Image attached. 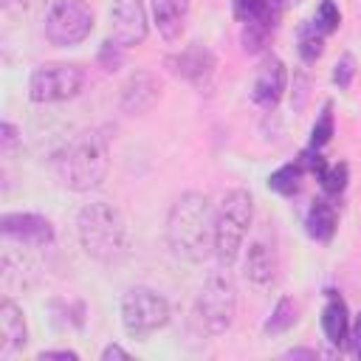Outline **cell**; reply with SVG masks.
I'll return each mask as SVG.
<instances>
[{
    "label": "cell",
    "mask_w": 361,
    "mask_h": 361,
    "mask_svg": "<svg viewBox=\"0 0 361 361\" xmlns=\"http://www.w3.org/2000/svg\"><path fill=\"white\" fill-rule=\"evenodd\" d=\"M166 243L175 257L203 262L214 254V209L203 192H183L166 214Z\"/></svg>",
    "instance_id": "6da1fadb"
},
{
    "label": "cell",
    "mask_w": 361,
    "mask_h": 361,
    "mask_svg": "<svg viewBox=\"0 0 361 361\" xmlns=\"http://www.w3.org/2000/svg\"><path fill=\"white\" fill-rule=\"evenodd\" d=\"M76 237L90 259L99 265H118L130 257V228L124 214L107 203L96 200L79 209L76 214Z\"/></svg>",
    "instance_id": "7a4b0ae2"
},
{
    "label": "cell",
    "mask_w": 361,
    "mask_h": 361,
    "mask_svg": "<svg viewBox=\"0 0 361 361\" xmlns=\"http://www.w3.org/2000/svg\"><path fill=\"white\" fill-rule=\"evenodd\" d=\"M107 169H110L107 138L99 135L96 130L79 133L56 155V175L73 192H90L102 186V180L107 178Z\"/></svg>",
    "instance_id": "3957f363"
},
{
    "label": "cell",
    "mask_w": 361,
    "mask_h": 361,
    "mask_svg": "<svg viewBox=\"0 0 361 361\" xmlns=\"http://www.w3.org/2000/svg\"><path fill=\"white\" fill-rule=\"evenodd\" d=\"M254 220V197L248 189H231L223 195L214 212V257L220 268H231L240 257L243 240Z\"/></svg>",
    "instance_id": "277c9868"
},
{
    "label": "cell",
    "mask_w": 361,
    "mask_h": 361,
    "mask_svg": "<svg viewBox=\"0 0 361 361\" xmlns=\"http://www.w3.org/2000/svg\"><path fill=\"white\" fill-rule=\"evenodd\" d=\"M192 313H195V322L200 324L203 333L223 336L231 327L234 316H237V288H234L231 276L212 274L203 282V288H200V293L195 299Z\"/></svg>",
    "instance_id": "5b68a950"
},
{
    "label": "cell",
    "mask_w": 361,
    "mask_h": 361,
    "mask_svg": "<svg viewBox=\"0 0 361 361\" xmlns=\"http://www.w3.org/2000/svg\"><path fill=\"white\" fill-rule=\"evenodd\" d=\"M169 322V302L152 288H130L121 296V327L130 338H147Z\"/></svg>",
    "instance_id": "8992f818"
},
{
    "label": "cell",
    "mask_w": 361,
    "mask_h": 361,
    "mask_svg": "<svg viewBox=\"0 0 361 361\" xmlns=\"http://www.w3.org/2000/svg\"><path fill=\"white\" fill-rule=\"evenodd\" d=\"M45 39L56 48L79 45L93 31V8L87 0H54L45 11Z\"/></svg>",
    "instance_id": "52a82bcc"
},
{
    "label": "cell",
    "mask_w": 361,
    "mask_h": 361,
    "mask_svg": "<svg viewBox=\"0 0 361 361\" xmlns=\"http://www.w3.org/2000/svg\"><path fill=\"white\" fill-rule=\"evenodd\" d=\"M85 85V71L76 62H42L28 76V99L34 104H54L73 99Z\"/></svg>",
    "instance_id": "ba28073f"
},
{
    "label": "cell",
    "mask_w": 361,
    "mask_h": 361,
    "mask_svg": "<svg viewBox=\"0 0 361 361\" xmlns=\"http://www.w3.org/2000/svg\"><path fill=\"white\" fill-rule=\"evenodd\" d=\"M166 68H169L172 76L189 82L192 87L209 90V87H212V79H214L217 59H214V54H212L206 45L192 42V45H186V48L178 51V54H169V56H166Z\"/></svg>",
    "instance_id": "9c48e42d"
},
{
    "label": "cell",
    "mask_w": 361,
    "mask_h": 361,
    "mask_svg": "<svg viewBox=\"0 0 361 361\" xmlns=\"http://www.w3.org/2000/svg\"><path fill=\"white\" fill-rule=\"evenodd\" d=\"M0 231L6 240H17L23 245H34V248H45L54 243L56 231L54 223L37 212H8L0 217Z\"/></svg>",
    "instance_id": "30bf717a"
},
{
    "label": "cell",
    "mask_w": 361,
    "mask_h": 361,
    "mask_svg": "<svg viewBox=\"0 0 361 361\" xmlns=\"http://www.w3.org/2000/svg\"><path fill=\"white\" fill-rule=\"evenodd\" d=\"M110 23H113V39H118L124 48H133L147 39L149 20L141 0H113Z\"/></svg>",
    "instance_id": "8fae6325"
},
{
    "label": "cell",
    "mask_w": 361,
    "mask_h": 361,
    "mask_svg": "<svg viewBox=\"0 0 361 361\" xmlns=\"http://www.w3.org/2000/svg\"><path fill=\"white\" fill-rule=\"evenodd\" d=\"M285 87H288V68L279 56H265V62L259 65L257 76H254V85H251V99L254 104L271 110L282 102L285 96Z\"/></svg>",
    "instance_id": "7c38bea8"
},
{
    "label": "cell",
    "mask_w": 361,
    "mask_h": 361,
    "mask_svg": "<svg viewBox=\"0 0 361 361\" xmlns=\"http://www.w3.org/2000/svg\"><path fill=\"white\" fill-rule=\"evenodd\" d=\"M161 96V85H158V76L149 73V71H135L127 76V82L121 85V96H118V104L124 113L130 116H141L147 113Z\"/></svg>",
    "instance_id": "4fadbf2b"
},
{
    "label": "cell",
    "mask_w": 361,
    "mask_h": 361,
    "mask_svg": "<svg viewBox=\"0 0 361 361\" xmlns=\"http://www.w3.org/2000/svg\"><path fill=\"white\" fill-rule=\"evenodd\" d=\"M243 274L251 285L257 288H271L279 276V257L274 251V245H268L265 240H254L245 248V259H243Z\"/></svg>",
    "instance_id": "5bb4252c"
},
{
    "label": "cell",
    "mask_w": 361,
    "mask_h": 361,
    "mask_svg": "<svg viewBox=\"0 0 361 361\" xmlns=\"http://www.w3.org/2000/svg\"><path fill=\"white\" fill-rule=\"evenodd\" d=\"M350 327H353V319H350L347 302L336 290H327V299H324V307H322V330H324V338L336 350H347L350 347Z\"/></svg>",
    "instance_id": "9a60e30c"
},
{
    "label": "cell",
    "mask_w": 361,
    "mask_h": 361,
    "mask_svg": "<svg viewBox=\"0 0 361 361\" xmlns=\"http://www.w3.org/2000/svg\"><path fill=\"white\" fill-rule=\"evenodd\" d=\"M28 341V327L23 319V310L11 302L3 299L0 305V358L8 361L14 353H20Z\"/></svg>",
    "instance_id": "2e32d148"
},
{
    "label": "cell",
    "mask_w": 361,
    "mask_h": 361,
    "mask_svg": "<svg viewBox=\"0 0 361 361\" xmlns=\"http://www.w3.org/2000/svg\"><path fill=\"white\" fill-rule=\"evenodd\" d=\"M152 23L166 42H178L189 23V0H152Z\"/></svg>",
    "instance_id": "e0dca14e"
},
{
    "label": "cell",
    "mask_w": 361,
    "mask_h": 361,
    "mask_svg": "<svg viewBox=\"0 0 361 361\" xmlns=\"http://www.w3.org/2000/svg\"><path fill=\"white\" fill-rule=\"evenodd\" d=\"M338 228V214H336V206L324 197L313 200L307 214H305V231L316 240V243H330L333 234Z\"/></svg>",
    "instance_id": "ac0fdd59"
},
{
    "label": "cell",
    "mask_w": 361,
    "mask_h": 361,
    "mask_svg": "<svg viewBox=\"0 0 361 361\" xmlns=\"http://www.w3.org/2000/svg\"><path fill=\"white\" fill-rule=\"evenodd\" d=\"M274 25H276V11H271V14H262V17H257V20L243 23V31H240L243 51H245V54H259V51L268 45V39H271Z\"/></svg>",
    "instance_id": "d6986e66"
},
{
    "label": "cell",
    "mask_w": 361,
    "mask_h": 361,
    "mask_svg": "<svg viewBox=\"0 0 361 361\" xmlns=\"http://www.w3.org/2000/svg\"><path fill=\"white\" fill-rule=\"evenodd\" d=\"M324 37H327V34H324L313 20H302V25H299V31H296V51H299L302 62L313 65V62L324 54Z\"/></svg>",
    "instance_id": "ffe728a7"
},
{
    "label": "cell",
    "mask_w": 361,
    "mask_h": 361,
    "mask_svg": "<svg viewBox=\"0 0 361 361\" xmlns=\"http://www.w3.org/2000/svg\"><path fill=\"white\" fill-rule=\"evenodd\" d=\"M296 319H299V302L290 296H279V302L274 305L271 316L262 324V333L265 336H282L296 324Z\"/></svg>",
    "instance_id": "44dd1931"
},
{
    "label": "cell",
    "mask_w": 361,
    "mask_h": 361,
    "mask_svg": "<svg viewBox=\"0 0 361 361\" xmlns=\"http://www.w3.org/2000/svg\"><path fill=\"white\" fill-rule=\"evenodd\" d=\"M302 175H305V166H302L299 161H293V164H282L279 169H274V172L268 175V189L276 192V195H282V197H290V195L299 192V186H302Z\"/></svg>",
    "instance_id": "7402d4cb"
},
{
    "label": "cell",
    "mask_w": 361,
    "mask_h": 361,
    "mask_svg": "<svg viewBox=\"0 0 361 361\" xmlns=\"http://www.w3.org/2000/svg\"><path fill=\"white\" fill-rule=\"evenodd\" d=\"M333 133H336L333 104H330V102H324V104H322L319 118H316V121H313V127H310V141H307V147H310V149H322V147H327V144H330V138H333Z\"/></svg>",
    "instance_id": "603a6c76"
},
{
    "label": "cell",
    "mask_w": 361,
    "mask_h": 361,
    "mask_svg": "<svg viewBox=\"0 0 361 361\" xmlns=\"http://www.w3.org/2000/svg\"><path fill=\"white\" fill-rule=\"evenodd\" d=\"M347 180H350V169H347L344 161L327 164L324 172L319 175V186H322L324 195H330V197H338V195L347 189Z\"/></svg>",
    "instance_id": "cb8c5ba5"
},
{
    "label": "cell",
    "mask_w": 361,
    "mask_h": 361,
    "mask_svg": "<svg viewBox=\"0 0 361 361\" xmlns=\"http://www.w3.org/2000/svg\"><path fill=\"white\" fill-rule=\"evenodd\" d=\"M276 11V6L271 0H231V14L234 20L240 23H248V20H257L262 14H271Z\"/></svg>",
    "instance_id": "d4e9b609"
},
{
    "label": "cell",
    "mask_w": 361,
    "mask_h": 361,
    "mask_svg": "<svg viewBox=\"0 0 361 361\" xmlns=\"http://www.w3.org/2000/svg\"><path fill=\"white\" fill-rule=\"evenodd\" d=\"M99 65H102V71H107V73H113V71H118L121 65H124V45L118 42V39H104L102 42V48H99Z\"/></svg>",
    "instance_id": "484cf974"
},
{
    "label": "cell",
    "mask_w": 361,
    "mask_h": 361,
    "mask_svg": "<svg viewBox=\"0 0 361 361\" xmlns=\"http://www.w3.org/2000/svg\"><path fill=\"white\" fill-rule=\"evenodd\" d=\"M313 23H316L324 34L338 31V25H341V11H338L336 0H322V3L316 6V17H313Z\"/></svg>",
    "instance_id": "4316f807"
},
{
    "label": "cell",
    "mask_w": 361,
    "mask_h": 361,
    "mask_svg": "<svg viewBox=\"0 0 361 361\" xmlns=\"http://www.w3.org/2000/svg\"><path fill=\"white\" fill-rule=\"evenodd\" d=\"M353 76H355V59H353L350 54H344V56L333 65V82H336L341 90H347V87L353 85Z\"/></svg>",
    "instance_id": "83f0119b"
},
{
    "label": "cell",
    "mask_w": 361,
    "mask_h": 361,
    "mask_svg": "<svg viewBox=\"0 0 361 361\" xmlns=\"http://www.w3.org/2000/svg\"><path fill=\"white\" fill-rule=\"evenodd\" d=\"M17 147H20V133H17V127H14L11 121H3V124H0V149H3V155L14 152Z\"/></svg>",
    "instance_id": "f1b7e54d"
},
{
    "label": "cell",
    "mask_w": 361,
    "mask_h": 361,
    "mask_svg": "<svg viewBox=\"0 0 361 361\" xmlns=\"http://www.w3.org/2000/svg\"><path fill=\"white\" fill-rule=\"evenodd\" d=\"M350 353L361 358V313L353 319V327H350Z\"/></svg>",
    "instance_id": "f546056e"
},
{
    "label": "cell",
    "mask_w": 361,
    "mask_h": 361,
    "mask_svg": "<svg viewBox=\"0 0 361 361\" xmlns=\"http://www.w3.org/2000/svg\"><path fill=\"white\" fill-rule=\"evenodd\" d=\"M51 358L76 361V358H79V353H76V350H42V353H37V361H51Z\"/></svg>",
    "instance_id": "4dcf8cb0"
},
{
    "label": "cell",
    "mask_w": 361,
    "mask_h": 361,
    "mask_svg": "<svg viewBox=\"0 0 361 361\" xmlns=\"http://www.w3.org/2000/svg\"><path fill=\"white\" fill-rule=\"evenodd\" d=\"M113 358H130V353L121 347V344H107L102 350V361H113Z\"/></svg>",
    "instance_id": "1f68e13d"
},
{
    "label": "cell",
    "mask_w": 361,
    "mask_h": 361,
    "mask_svg": "<svg viewBox=\"0 0 361 361\" xmlns=\"http://www.w3.org/2000/svg\"><path fill=\"white\" fill-rule=\"evenodd\" d=\"M282 358H319V353L310 347H293V350L282 353Z\"/></svg>",
    "instance_id": "d6a6232c"
},
{
    "label": "cell",
    "mask_w": 361,
    "mask_h": 361,
    "mask_svg": "<svg viewBox=\"0 0 361 361\" xmlns=\"http://www.w3.org/2000/svg\"><path fill=\"white\" fill-rule=\"evenodd\" d=\"M28 6V0H3V8H8V11H14V8H25Z\"/></svg>",
    "instance_id": "836d02e7"
},
{
    "label": "cell",
    "mask_w": 361,
    "mask_h": 361,
    "mask_svg": "<svg viewBox=\"0 0 361 361\" xmlns=\"http://www.w3.org/2000/svg\"><path fill=\"white\" fill-rule=\"evenodd\" d=\"M271 3H274V6H279V3H282V0H271Z\"/></svg>",
    "instance_id": "e575fe53"
}]
</instances>
